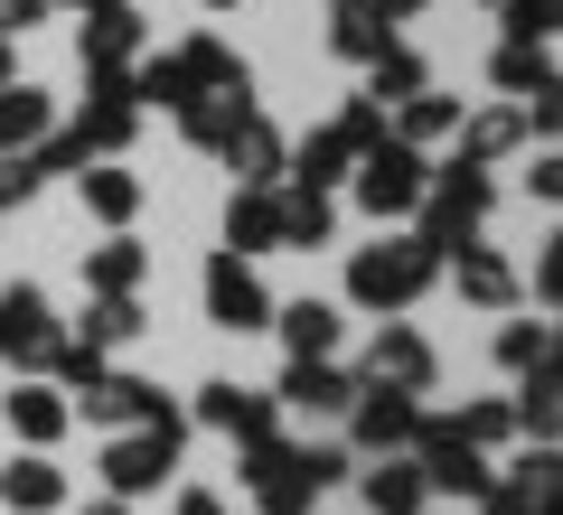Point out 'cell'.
<instances>
[{
	"mask_svg": "<svg viewBox=\"0 0 563 515\" xmlns=\"http://www.w3.org/2000/svg\"><path fill=\"white\" fill-rule=\"evenodd\" d=\"M347 478V450L339 440H301V450H291V440H244V488H254V506L263 515H310V496L320 488H339Z\"/></svg>",
	"mask_w": 563,
	"mask_h": 515,
	"instance_id": "1",
	"label": "cell"
},
{
	"mask_svg": "<svg viewBox=\"0 0 563 515\" xmlns=\"http://www.w3.org/2000/svg\"><path fill=\"white\" fill-rule=\"evenodd\" d=\"M488 206H498V188H488V169L479 159H442V169H432V179H422V244H432V254H461V244H479V225H488Z\"/></svg>",
	"mask_w": 563,
	"mask_h": 515,
	"instance_id": "2",
	"label": "cell"
},
{
	"mask_svg": "<svg viewBox=\"0 0 563 515\" xmlns=\"http://www.w3.org/2000/svg\"><path fill=\"white\" fill-rule=\"evenodd\" d=\"M225 85H254V76L235 66V47H225V38H179L169 57H151V66L132 76V103H169V113H179V103L225 94Z\"/></svg>",
	"mask_w": 563,
	"mask_h": 515,
	"instance_id": "3",
	"label": "cell"
},
{
	"mask_svg": "<svg viewBox=\"0 0 563 515\" xmlns=\"http://www.w3.org/2000/svg\"><path fill=\"white\" fill-rule=\"evenodd\" d=\"M432 281H442V254H432V244L422 235H395V244H366L357 262H347V300H366V310H413L422 291H432Z\"/></svg>",
	"mask_w": 563,
	"mask_h": 515,
	"instance_id": "4",
	"label": "cell"
},
{
	"mask_svg": "<svg viewBox=\"0 0 563 515\" xmlns=\"http://www.w3.org/2000/svg\"><path fill=\"white\" fill-rule=\"evenodd\" d=\"M563 122V94H536V103H488V113H461V159H507V150H536V141H554Z\"/></svg>",
	"mask_w": 563,
	"mask_h": 515,
	"instance_id": "5",
	"label": "cell"
},
{
	"mask_svg": "<svg viewBox=\"0 0 563 515\" xmlns=\"http://www.w3.org/2000/svg\"><path fill=\"white\" fill-rule=\"evenodd\" d=\"M66 413L95 422V432H122V422H141V432H161V422H188L179 403L161 394V384H141V376H95V384H76V394H66Z\"/></svg>",
	"mask_w": 563,
	"mask_h": 515,
	"instance_id": "6",
	"label": "cell"
},
{
	"mask_svg": "<svg viewBox=\"0 0 563 515\" xmlns=\"http://www.w3.org/2000/svg\"><path fill=\"white\" fill-rule=\"evenodd\" d=\"M422 179H432V159L404 150V141L357 150V206H366V216H413V206H422Z\"/></svg>",
	"mask_w": 563,
	"mask_h": 515,
	"instance_id": "7",
	"label": "cell"
},
{
	"mask_svg": "<svg viewBox=\"0 0 563 515\" xmlns=\"http://www.w3.org/2000/svg\"><path fill=\"white\" fill-rule=\"evenodd\" d=\"M179 450H188V422H161V432L113 440V450H103V488L113 496H151L169 469H179Z\"/></svg>",
	"mask_w": 563,
	"mask_h": 515,
	"instance_id": "8",
	"label": "cell"
},
{
	"mask_svg": "<svg viewBox=\"0 0 563 515\" xmlns=\"http://www.w3.org/2000/svg\"><path fill=\"white\" fill-rule=\"evenodd\" d=\"M413 469H422V488H432V496H479L488 488V478H498V469H488V450H470V440L461 432H451V422H422V432H413Z\"/></svg>",
	"mask_w": 563,
	"mask_h": 515,
	"instance_id": "9",
	"label": "cell"
},
{
	"mask_svg": "<svg viewBox=\"0 0 563 515\" xmlns=\"http://www.w3.org/2000/svg\"><path fill=\"white\" fill-rule=\"evenodd\" d=\"M413 432H422L413 394H395V384H366V376H357V403H347V440H357L366 459H395Z\"/></svg>",
	"mask_w": 563,
	"mask_h": 515,
	"instance_id": "10",
	"label": "cell"
},
{
	"mask_svg": "<svg viewBox=\"0 0 563 515\" xmlns=\"http://www.w3.org/2000/svg\"><path fill=\"white\" fill-rule=\"evenodd\" d=\"M57 347V310H47L38 281H10L0 291V366H47Z\"/></svg>",
	"mask_w": 563,
	"mask_h": 515,
	"instance_id": "11",
	"label": "cell"
},
{
	"mask_svg": "<svg viewBox=\"0 0 563 515\" xmlns=\"http://www.w3.org/2000/svg\"><path fill=\"white\" fill-rule=\"evenodd\" d=\"M76 141H85V159H122V150L141 141V103H132V76H95V103H85Z\"/></svg>",
	"mask_w": 563,
	"mask_h": 515,
	"instance_id": "12",
	"label": "cell"
},
{
	"mask_svg": "<svg viewBox=\"0 0 563 515\" xmlns=\"http://www.w3.org/2000/svg\"><path fill=\"white\" fill-rule=\"evenodd\" d=\"M273 403L282 413H347V403H357V376H347L339 357H291L282 384H273Z\"/></svg>",
	"mask_w": 563,
	"mask_h": 515,
	"instance_id": "13",
	"label": "cell"
},
{
	"mask_svg": "<svg viewBox=\"0 0 563 515\" xmlns=\"http://www.w3.org/2000/svg\"><path fill=\"white\" fill-rule=\"evenodd\" d=\"M207 318H217V328H273V300H263V281H254L244 254L207 262Z\"/></svg>",
	"mask_w": 563,
	"mask_h": 515,
	"instance_id": "14",
	"label": "cell"
},
{
	"mask_svg": "<svg viewBox=\"0 0 563 515\" xmlns=\"http://www.w3.org/2000/svg\"><path fill=\"white\" fill-rule=\"evenodd\" d=\"M366 384H395V394H432V347H422L413 328H376L366 337Z\"/></svg>",
	"mask_w": 563,
	"mask_h": 515,
	"instance_id": "15",
	"label": "cell"
},
{
	"mask_svg": "<svg viewBox=\"0 0 563 515\" xmlns=\"http://www.w3.org/2000/svg\"><path fill=\"white\" fill-rule=\"evenodd\" d=\"M132 47H141V10H132V0H113V10H85V38H76L85 76H122V66H132Z\"/></svg>",
	"mask_w": 563,
	"mask_h": 515,
	"instance_id": "16",
	"label": "cell"
},
{
	"mask_svg": "<svg viewBox=\"0 0 563 515\" xmlns=\"http://www.w3.org/2000/svg\"><path fill=\"white\" fill-rule=\"evenodd\" d=\"M0 413H10V432H20L29 450H47V440H66V422H76V413H66V394H57L47 376H20L10 394H0Z\"/></svg>",
	"mask_w": 563,
	"mask_h": 515,
	"instance_id": "17",
	"label": "cell"
},
{
	"mask_svg": "<svg viewBox=\"0 0 563 515\" xmlns=\"http://www.w3.org/2000/svg\"><path fill=\"white\" fill-rule=\"evenodd\" d=\"M273 413H282L273 394H244V384H207L188 422H207V432H225V440H273Z\"/></svg>",
	"mask_w": 563,
	"mask_h": 515,
	"instance_id": "18",
	"label": "cell"
},
{
	"mask_svg": "<svg viewBox=\"0 0 563 515\" xmlns=\"http://www.w3.org/2000/svg\"><path fill=\"white\" fill-rule=\"evenodd\" d=\"M451 132H461V103H451L442 85L404 94V103H395V122H385V141H404V150H442Z\"/></svg>",
	"mask_w": 563,
	"mask_h": 515,
	"instance_id": "19",
	"label": "cell"
},
{
	"mask_svg": "<svg viewBox=\"0 0 563 515\" xmlns=\"http://www.w3.org/2000/svg\"><path fill=\"white\" fill-rule=\"evenodd\" d=\"M282 159H291V150H282V132H273L263 113H244L235 141H225V169H235V188H282Z\"/></svg>",
	"mask_w": 563,
	"mask_h": 515,
	"instance_id": "20",
	"label": "cell"
},
{
	"mask_svg": "<svg viewBox=\"0 0 563 515\" xmlns=\"http://www.w3.org/2000/svg\"><path fill=\"white\" fill-rule=\"evenodd\" d=\"M273 328H282V347H291V357H339V347H347L339 300H291V310H273Z\"/></svg>",
	"mask_w": 563,
	"mask_h": 515,
	"instance_id": "21",
	"label": "cell"
},
{
	"mask_svg": "<svg viewBox=\"0 0 563 515\" xmlns=\"http://www.w3.org/2000/svg\"><path fill=\"white\" fill-rule=\"evenodd\" d=\"M76 188H85V206H95L113 235H132V216H141V179L122 169V159H85L76 169Z\"/></svg>",
	"mask_w": 563,
	"mask_h": 515,
	"instance_id": "22",
	"label": "cell"
},
{
	"mask_svg": "<svg viewBox=\"0 0 563 515\" xmlns=\"http://www.w3.org/2000/svg\"><path fill=\"white\" fill-rule=\"evenodd\" d=\"M282 244V198L273 188H235L225 198V254H273Z\"/></svg>",
	"mask_w": 563,
	"mask_h": 515,
	"instance_id": "23",
	"label": "cell"
},
{
	"mask_svg": "<svg viewBox=\"0 0 563 515\" xmlns=\"http://www.w3.org/2000/svg\"><path fill=\"white\" fill-rule=\"evenodd\" d=\"M47 132H57V103H47L38 85H0V159L38 150Z\"/></svg>",
	"mask_w": 563,
	"mask_h": 515,
	"instance_id": "24",
	"label": "cell"
},
{
	"mask_svg": "<svg viewBox=\"0 0 563 515\" xmlns=\"http://www.w3.org/2000/svg\"><path fill=\"white\" fill-rule=\"evenodd\" d=\"M244 113H254V85H225V94H198V103H179V132L198 141V150H225Z\"/></svg>",
	"mask_w": 563,
	"mask_h": 515,
	"instance_id": "25",
	"label": "cell"
},
{
	"mask_svg": "<svg viewBox=\"0 0 563 515\" xmlns=\"http://www.w3.org/2000/svg\"><path fill=\"white\" fill-rule=\"evenodd\" d=\"M507 422H517L536 450H554V432H563V376L554 366H526V394L507 403Z\"/></svg>",
	"mask_w": 563,
	"mask_h": 515,
	"instance_id": "26",
	"label": "cell"
},
{
	"mask_svg": "<svg viewBox=\"0 0 563 515\" xmlns=\"http://www.w3.org/2000/svg\"><path fill=\"white\" fill-rule=\"evenodd\" d=\"M0 496H10L20 515H57L66 506V478H57V459H47V450H29V459L0 469Z\"/></svg>",
	"mask_w": 563,
	"mask_h": 515,
	"instance_id": "27",
	"label": "cell"
},
{
	"mask_svg": "<svg viewBox=\"0 0 563 515\" xmlns=\"http://www.w3.org/2000/svg\"><path fill=\"white\" fill-rule=\"evenodd\" d=\"M488 76H498V103H536V94H554V57H544V47H526V38H507L498 57H488Z\"/></svg>",
	"mask_w": 563,
	"mask_h": 515,
	"instance_id": "28",
	"label": "cell"
},
{
	"mask_svg": "<svg viewBox=\"0 0 563 515\" xmlns=\"http://www.w3.org/2000/svg\"><path fill=\"white\" fill-rule=\"evenodd\" d=\"M357 496H366V515H422V506H432V488H422L413 459H376Z\"/></svg>",
	"mask_w": 563,
	"mask_h": 515,
	"instance_id": "29",
	"label": "cell"
},
{
	"mask_svg": "<svg viewBox=\"0 0 563 515\" xmlns=\"http://www.w3.org/2000/svg\"><path fill=\"white\" fill-rule=\"evenodd\" d=\"M461 300H479V310H507V300H517V262H507L498 244H461Z\"/></svg>",
	"mask_w": 563,
	"mask_h": 515,
	"instance_id": "30",
	"label": "cell"
},
{
	"mask_svg": "<svg viewBox=\"0 0 563 515\" xmlns=\"http://www.w3.org/2000/svg\"><path fill=\"white\" fill-rule=\"evenodd\" d=\"M141 272H151V254H141L132 235H103L95 254H85V281H95L103 300H132V291H141Z\"/></svg>",
	"mask_w": 563,
	"mask_h": 515,
	"instance_id": "31",
	"label": "cell"
},
{
	"mask_svg": "<svg viewBox=\"0 0 563 515\" xmlns=\"http://www.w3.org/2000/svg\"><path fill=\"white\" fill-rule=\"evenodd\" d=\"M273 198H282V244H329V235H339L329 188H273Z\"/></svg>",
	"mask_w": 563,
	"mask_h": 515,
	"instance_id": "32",
	"label": "cell"
},
{
	"mask_svg": "<svg viewBox=\"0 0 563 515\" xmlns=\"http://www.w3.org/2000/svg\"><path fill=\"white\" fill-rule=\"evenodd\" d=\"M329 47H339V57H385V47H395V29L376 20V10H366V0H339V10H329Z\"/></svg>",
	"mask_w": 563,
	"mask_h": 515,
	"instance_id": "33",
	"label": "cell"
},
{
	"mask_svg": "<svg viewBox=\"0 0 563 515\" xmlns=\"http://www.w3.org/2000/svg\"><path fill=\"white\" fill-rule=\"evenodd\" d=\"M366 76H376V85H366V103H385V113H395L404 94H422V85H432V66H422L413 47L395 38V47H385V57H366Z\"/></svg>",
	"mask_w": 563,
	"mask_h": 515,
	"instance_id": "34",
	"label": "cell"
},
{
	"mask_svg": "<svg viewBox=\"0 0 563 515\" xmlns=\"http://www.w3.org/2000/svg\"><path fill=\"white\" fill-rule=\"evenodd\" d=\"M282 169H291V188H329V179H347V169H357V150H347L339 132H310Z\"/></svg>",
	"mask_w": 563,
	"mask_h": 515,
	"instance_id": "35",
	"label": "cell"
},
{
	"mask_svg": "<svg viewBox=\"0 0 563 515\" xmlns=\"http://www.w3.org/2000/svg\"><path fill=\"white\" fill-rule=\"evenodd\" d=\"M498 366H507V376L554 366V328H544V318H507V328H498Z\"/></svg>",
	"mask_w": 563,
	"mask_h": 515,
	"instance_id": "36",
	"label": "cell"
},
{
	"mask_svg": "<svg viewBox=\"0 0 563 515\" xmlns=\"http://www.w3.org/2000/svg\"><path fill=\"white\" fill-rule=\"evenodd\" d=\"M76 337H95L103 357H113V347H132L141 337V300H95V310H85V328Z\"/></svg>",
	"mask_w": 563,
	"mask_h": 515,
	"instance_id": "37",
	"label": "cell"
},
{
	"mask_svg": "<svg viewBox=\"0 0 563 515\" xmlns=\"http://www.w3.org/2000/svg\"><path fill=\"white\" fill-rule=\"evenodd\" d=\"M451 432H461L470 450H498L517 422H507V403H498V394H479V403H461V413H451Z\"/></svg>",
	"mask_w": 563,
	"mask_h": 515,
	"instance_id": "38",
	"label": "cell"
},
{
	"mask_svg": "<svg viewBox=\"0 0 563 515\" xmlns=\"http://www.w3.org/2000/svg\"><path fill=\"white\" fill-rule=\"evenodd\" d=\"M329 132H339L347 150H376V141H385V103H366V94L339 103V122H329Z\"/></svg>",
	"mask_w": 563,
	"mask_h": 515,
	"instance_id": "39",
	"label": "cell"
},
{
	"mask_svg": "<svg viewBox=\"0 0 563 515\" xmlns=\"http://www.w3.org/2000/svg\"><path fill=\"white\" fill-rule=\"evenodd\" d=\"M507 38L544 47V38H554V0H507Z\"/></svg>",
	"mask_w": 563,
	"mask_h": 515,
	"instance_id": "40",
	"label": "cell"
},
{
	"mask_svg": "<svg viewBox=\"0 0 563 515\" xmlns=\"http://www.w3.org/2000/svg\"><path fill=\"white\" fill-rule=\"evenodd\" d=\"M29 198H38V159H0V216H10V206H29Z\"/></svg>",
	"mask_w": 563,
	"mask_h": 515,
	"instance_id": "41",
	"label": "cell"
},
{
	"mask_svg": "<svg viewBox=\"0 0 563 515\" xmlns=\"http://www.w3.org/2000/svg\"><path fill=\"white\" fill-rule=\"evenodd\" d=\"M479 515H536V496L507 488V478H488V488H479Z\"/></svg>",
	"mask_w": 563,
	"mask_h": 515,
	"instance_id": "42",
	"label": "cell"
},
{
	"mask_svg": "<svg viewBox=\"0 0 563 515\" xmlns=\"http://www.w3.org/2000/svg\"><path fill=\"white\" fill-rule=\"evenodd\" d=\"M526 188H536V198L554 206V198H563V159H554V150H536V169H526Z\"/></svg>",
	"mask_w": 563,
	"mask_h": 515,
	"instance_id": "43",
	"label": "cell"
},
{
	"mask_svg": "<svg viewBox=\"0 0 563 515\" xmlns=\"http://www.w3.org/2000/svg\"><path fill=\"white\" fill-rule=\"evenodd\" d=\"M47 20V0H0V38H20V29Z\"/></svg>",
	"mask_w": 563,
	"mask_h": 515,
	"instance_id": "44",
	"label": "cell"
},
{
	"mask_svg": "<svg viewBox=\"0 0 563 515\" xmlns=\"http://www.w3.org/2000/svg\"><path fill=\"white\" fill-rule=\"evenodd\" d=\"M366 10H376V20L395 29V20H422V10H432V0H366Z\"/></svg>",
	"mask_w": 563,
	"mask_h": 515,
	"instance_id": "45",
	"label": "cell"
},
{
	"mask_svg": "<svg viewBox=\"0 0 563 515\" xmlns=\"http://www.w3.org/2000/svg\"><path fill=\"white\" fill-rule=\"evenodd\" d=\"M179 515H225V496H217V488H188V496H179Z\"/></svg>",
	"mask_w": 563,
	"mask_h": 515,
	"instance_id": "46",
	"label": "cell"
},
{
	"mask_svg": "<svg viewBox=\"0 0 563 515\" xmlns=\"http://www.w3.org/2000/svg\"><path fill=\"white\" fill-rule=\"evenodd\" d=\"M76 515H132V506H122V496H95V506H76Z\"/></svg>",
	"mask_w": 563,
	"mask_h": 515,
	"instance_id": "47",
	"label": "cell"
},
{
	"mask_svg": "<svg viewBox=\"0 0 563 515\" xmlns=\"http://www.w3.org/2000/svg\"><path fill=\"white\" fill-rule=\"evenodd\" d=\"M47 10H113V0H47Z\"/></svg>",
	"mask_w": 563,
	"mask_h": 515,
	"instance_id": "48",
	"label": "cell"
},
{
	"mask_svg": "<svg viewBox=\"0 0 563 515\" xmlns=\"http://www.w3.org/2000/svg\"><path fill=\"white\" fill-rule=\"evenodd\" d=\"M0 85H10V38H0Z\"/></svg>",
	"mask_w": 563,
	"mask_h": 515,
	"instance_id": "49",
	"label": "cell"
},
{
	"mask_svg": "<svg viewBox=\"0 0 563 515\" xmlns=\"http://www.w3.org/2000/svg\"><path fill=\"white\" fill-rule=\"evenodd\" d=\"M207 10H235V0H207Z\"/></svg>",
	"mask_w": 563,
	"mask_h": 515,
	"instance_id": "50",
	"label": "cell"
},
{
	"mask_svg": "<svg viewBox=\"0 0 563 515\" xmlns=\"http://www.w3.org/2000/svg\"><path fill=\"white\" fill-rule=\"evenodd\" d=\"M498 10H507V0H498Z\"/></svg>",
	"mask_w": 563,
	"mask_h": 515,
	"instance_id": "51",
	"label": "cell"
}]
</instances>
